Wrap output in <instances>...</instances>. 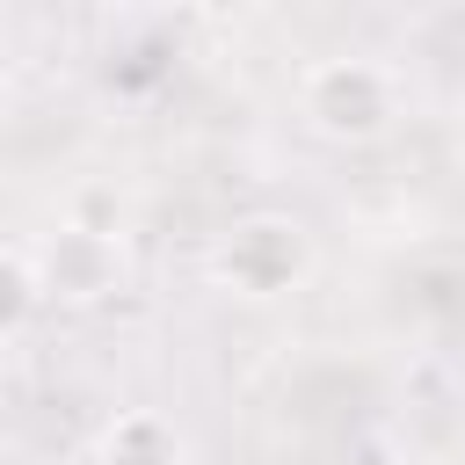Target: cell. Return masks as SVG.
Instances as JSON below:
<instances>
[{"label":"cell","instance_id":"6da1fadb","mask_svg":"<svg viewBox=\"0 0 465 465\" xmlns=\"http://www.w3.org/2000/svg\"><path fill=\"white\" fill-rule=\"evenodd\" d=\"M407 109V87L385 58H356V51H334V58H312L298 73V116L334 138V145H371L400 124Z\"/></svg>","mask_w":465,"mask_h":465},{"label":"cell","instance_id":"7a4b0ae2","mask_svg":"<svg viewBox=\"0 0 465 465\" xmlns=\"http://www.w3.org/2000/svg\"><path fill=\"white\" fill-rule=\"evenodd\" d=\"M312 276V232L291 211H247L211 240V283L240 305H276Z\"/></svg>","mask_w":465,"mask_h":465},{"label":"cell","instance_id":"3957f363","mask_svg":"<svg viewBox=\"0 0 465 465\" xmlns=\"http://www.w3.org/2000/svg\"><path fill=\"white\" fill-rule=\"evenodd\" d=\"M36 262H44L51 305H109L124 291V276H131L124 232H94V225H73V218H58L36 240Z\"/></svg>","mask_w":465,"mask_h":465},{"label":"cell","instance_id":"277c9868","mask_svg":"<svg viewBox=\"0 0 465 465\" xmlns=\"http://www.w3.org/2000/svg\"><path fill=\"white\" fill-rule=\"evenodd\" d=\"M94 458L102 465H189V436L160 407H116L94 436Z\"/></svg>","mask_w":465,"mask_h":465},{"label":"cell","instance_id":"5b68a950","mask_svg":"<svg viewBox=\"0 0 465 465\" xmlns=\"http://www.w3.org/2000/svg\"><path fill=\"white\" fill-rule=\"evenodd\" d=\"M51 305V283H44V262H36V240L15 232L0 247V341H22L36 327V312Z\"/></svg>","mask_w":465,"mask_h":465},{"label":"cell","instance_id":"8992f818","mask_svg":"<svg viewBox=\"0 0 465 465\" xmlns=\"http://www.w3.org/2000/svg\"><path fill=\"white\" fill-rule=\"evenodd\" d=\"M392 465H429V458H392Z\"/></svg>","mask_w":465,"mask_h":465}]
</instances>
